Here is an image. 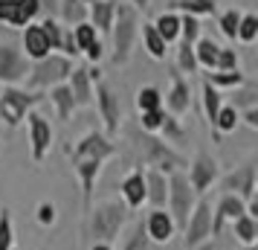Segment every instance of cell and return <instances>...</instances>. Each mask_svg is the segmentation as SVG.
<instances>
[{
    "label": "cell",
    "instance_id": "26",
    "mask_svg": "<svg viewBox=\"0 0 258 250\" xmlns=\"http://www.w3.org/2000/svg\"><path fill=\"white\" fill-rule=\"evenodd\" d=\"M137 102H140L142 114H145V111H160V90H157V87H142Z\"/></svg>",
    "mask_w": 258,
    "mask_h": 250
},
{
    "label": "cell",
    "instance_id": "19",
    "mask_svg": "<svg viewBox=\"0 0 258 250\" xmlns=\"http://www.w3.org/2000/svg\"><path fill=\"white\" fill-rule=\"evenodd\" d=\"M168 108L174 114H186L188 111V84L180 76H174V87H171V96H168Z\"/></svg>",
    "mask_w": 258,
    "mask_h": 250
},
{
    "label": "cell",
    "instance_id": "16",
    "mask_svg": "<svg viewBox=\"0 0 258 250\" xmlns=\"http://www.w3.org/2000/svg\"><path fill=\"white\" fill-rule=\"evenodd\" d=\"M122 195H125L128 207H142V201H145V175L142 172L128 175L122 180Z\"/></svg>",
    "mask_w": 258,
    "mask_h": 250
},
{
    "label": "cell",
    "instance_id": "17",
    "mask_svg": "<svg viewBox=\"0 0 258 250\" xmlns=\"http://www.w3.org/2000/svg\"><path fill=\"white\" fill-rule=\"evenodd\" d=\"M24 44H26V53H29L32 59H47L49 44H47V38H44V32H41V26H29V29H26Z\"/></svg>",
    "mask_w": 258,
    "mask_h": 250
},
{
    "label": "cell",
    "instance_id": "35",
    "mask_svg": "<svg viewBox=\"0 0 258 250\" xmlns=\"http://www.w3.org/2000/svg\"><path fill=\"white\" fill-rule=\"evenodd\" d=\"M255 29H258V21L252 18V15H249V18H244V21L238 24V32H241V38H244V41H252V38H255Z\"/></svg>",
    "mask_w": 258,
    "mask_h": 250
},
{
    "label": "cell",
    "instance_id": "30",
    "mask_svg": "<svg viewBox=\"0 0 258 250\" xmlns=\"http://www.w3.org/2000/svg\"><path fill=\"white\" fill-rule=\"evenodd\" d=\"M110 15H113V6H110V3H96V6H93L96 26H102V29H110Z\"/></svg>",
    "mask_w": 258,
    "mask_h": 250
},
{
    "label": "cell",
    "instance_id": "46",
    "mask_svg": "<svg viewBox=\"0 0 258 250\" xmlns=\"http://www.w3.org/2000/svg\"><path fill=\"white\" fill-rule=\"evenodd\" d=\"M93 250H113L110 244H93Z\"/></svg>",
    "mask_w": 258,
    "mask_h": 250
},
{
    "label": "cell",
    "instance_id": "27",
    "mask_svg": "<svg viewBox=\"0 0 258 250\" xmlns=\"http://www.w3.org/2000/svg\"><path fill=\"white\" fill-rule=\"evenodd\" d=\"M142 35H145V41H148V49H151L154 59H163V56H165V41L157 35V29H154V26H145V29H142Z\"/></svg>",
    "mask_w": 258,
    "mask_h": 250
},
{
    "label": "cell",
    "instance_id": "43",
    "mask_svg": "<svg viewBox=\"0 0 258 250\" xmlns=\"http://www.w3.org/2000/svg\"><path fill=\"white\" fill-rule=\"evenodd\" d=\"M235 61H238V59H235V53H232V49H221V56H218V67H221L223 73H226V70H232V67H235Z\"/></svg>",
    "mask_w": 258,
    "mask_h": 250
},
{
    "label": "cell",
    "instance_id": "2",
    "mask_svg": "<svg viewBox=\"0 0 258 250\" xmlns=\"http://www.w3.org/2000/svg\"><path fill=\"white\" fill-rule=\"evenodd\" d=\"M90 213H93L90 215V230H93L96 241H99V244H110V241L119 236L122 224H125L128 210H125L122 204H99Z\"/></svg>",
    "mask_w": 258,
    "mask_h": 250
},
{
    "label": "cell",
    "instance_id": "40",
    "mask_svg": "<svg viewBox=\"0 0 258 250\" xmlns=\"http://www.w3.org/2000/svg\"><path fill=\"white\" fill-rule=\"evenodd\" d=\"M180 26H183V35H186V44L191 41V38H198L200 24L195 21V18H183V21H180Z\"/></svg>",
    "mask_w": 258,
    "mask_h": 250
},
{
    "label": "cell",
    "instance_id": "5",
    "mask_svg": "<svg viewBox=\"0 0 258 250\" xmlns=\"http://www.w3.org/2000/svg\"><path fill=\"white\" fill-rule=\"evenodd\" d=\"M140 145H142V155H145V160H148L157 172H174V169L186 166V160H183V157L174 155L168 145L160 143V140H154V137H142Z\"/></svg>",
    "mask_w": 258,
    "mask_h": 250
},
{
    "label": "cell",
    "instance_id": "39",
    "mask_svg": "<svg viewBox=\"0 0 258 250\" xmlns=\"http://www.w3.org/2000/svg\"><path fill=\"white\" fill-rule=\"evenodd\" d=\"M160 128H163V131L168 134L171 140H180V137H183V131H180V125H177V122H174L171 117H163V122H160Z\"/></svg>",
    "mask_w": 258,
    "mask_h": 250
},
{
    "label": "cell",
    "instance_id": "3",
    "mask_svg": "<svg viewBox=\"0 0 258 250\" xmlns=\"http://www.w3.org/2000/svg\"><path fill=\"white\" fill-rule=\"evenodd\" d=\"M168 204H171V221L177 227H186L188 215L195 210V189L188 186L186 175L180 172H171V180H168Z\"/></svg>",
    "mask_w": 258,
    "mask_h": 250
},
{
    "label": "cell",
    "instance_id": "18",
    "mask_svg": "<svg viewBox=\"0 0 258 250\" xmlns=\"http://www.w3.org/2000/svg\"><path fill=\"white\" fill-rule=\"evenodd\" d=\"M235 238L241 241V244H255L258 241V221L255 218H249V215H241V218H235Z\"/></svg>",
    "mask_w": 258,
    "mask_h": 250
},
{
    "label": "cell",
    "instance_id": "10",
    "mask_svg": "<svg viewBox=\"0 0 258 250\" xmlns=\"http://www.w3.org/2000/svg\"><path fill=\"white\" fill-rule=\"evenodd\" d=\"M26 76V61L15 47H0V82H15Z\"/></svg>",
    "mask_w": 258,
    "mask_h": 250
},
{
    "label": "cell",
    "instance_id": "48",
    "mask_svg": "<svg viewBox=\"0 0 258 250\" xmlns=\"http://www.w3.org/2000/svg\"><path fill=\"white\" fill-rule=\"evenodd\" d=\"M137 3H145V0H137Z\"/></svg>",
    "mask_w": 258,
    "mask_h": 250
},
{
    "label": "cell",
    "instance_id": "9",
    "mask_svg": "<svg viewBox=\"0 0 258 250\" xmlns=\"http://www.w3.org/2000/svg\"><path fill=\"white\" fill-rule=\"evenodd\" d=\"M241 215H246L244 201H241L238 195H223L221 204H218V210H215V215H212V236H221L223 224L241 218Z\"/></svg>",
    "mask_w": 258,
    "mask_h": 250
},
{
    "label": "cell",
    "instance_id": "49",
    "mask_svg": "<svg viewBox=\"0 0 258 250\" xmlns=\"http://www.w3.org/2000/svg\"><path fill=\"white\" fill-rule=\"evenodd\" d=\"M9 250H15V247H9Z\"/></svg>",
    "mask_w": 258,
    "mask_h": 250
},
{
    "label": "cell",
    "instance_id": "31",
    "mask_svg": "<svg viewBox=\"0 0 258 250\" xmlns=\"http://www.w3.org/2000/svg\"><path fill=\"white\" fill-rule=\"evenodd\" d=\"M235 122H238V114H235V108H223V111H218V119H215V125H218L221 131H232Z\"/></svg>",
    "mask_w": 258,
    "mask_h": 250
},
{
    "label": "cell",
    "instance_id": "42",
    "mask_svg": "<svg viewBox=\"0 0 258 250\" xmlns=\"http://www.w3.org/2000/svg\"><path fill=\"white\" fill-rule=\"evenodd\" d=\"M38 221H41V224H52V221H55V207H52V204H41V207H38Z\"/></svg>",
    "mask_w": 258,
    "mask_h": 250
},
{
    "label": "cell",
    "instance_id": "11",
    "mask_svg": "<svg viewBox=\"0 0 258 250\" xmlns=\"http://www.w3.org/2000/svg\"><path fill=\"white\" fill-rule=\"evenodd\" d=\"M29 128H32V157L44 160V155H47V148H49V140H52L49 122L41 114H29Z\"/></svg>",
    "mask_w": 258,
    "mask_h": 250
},
{
    "label": "cell",
    "instance_id": "4",
    "mask_svg": "<svg viewBox=\"0 0 258 250\" xmlns=\"http://www.w3.org/2000/svg\"><path fill=\"white\" fill-rule=\"evenodd\" d=\"M183 233H186V247H200L206 238L212 236V204L206 198H200L195 204V210L188 215L186 227H183Z\"/></svg>",
    "mask_w": 258,
    "mask_h": 250
},
{
    "label": "cell",
    "instance_id": "33",
    "mask_svg": "<svg viewBox=\"0 0 258 250\" xmlns=\"http://www.w3.org/2000/svg\"><path fill=\"white\" fill-rule=\"evenodd\" d=\"M174 6H183L188 12H212L215 9V3H209V0H177Z\"/></svg>",
    "mask_w": 258,
    "mask_h": 250
},
{
    "label": "cell",
    "instance_id": "41",
    "mask_svg": "<svg viewBox=\"0 0 258 250\" xmlns=\"http://www.w3.org/2000/svg\"><path fill=\"white\" fill-rule=\"evenodd\" d=\"M180 67L183 70H195V53H191V47L188 44H183V49H180Z\"/></svg>",
    "mask_w": 258,
    "mask_h": 250
},
{
    "label": "cell",
    "instance_id": "34",
    "mask_svg": "<svg viewBox=\"0 0 258 250\" xmlns=\"http://www.w3.org/2000/svg\"><path fill=\"white\" fill-rule=\"evenodd\" d=\"M215 84H241L244 79H241V73H235V70H226V73H212L209 76Z\"/></svg>",
    "mask_w": 258,
    "mask_h": 250
},
{
    "label": "cell",
    "instance_id": "22",
    "mask_svg": "<svg viewBox=\"0 0 258 250\" xmlns=\"http://www.w3.org/2000/svg\"><path fill=\"white\" fill-rule=\"evenodd\" d=\"M218 56H221V47L215 44V41H200V47H198V59L206 64V67H218Z\"/></svg>",
    "mask_w": 258,
    "mask_h": 250
},
{
    "label": "cell",
    "instance_id": "23",
    "mask_svg": "<svg viewBox=\"0 0 258 250\" xmlns=\"http://www.w3.org/2000/svg\"><path fill=\"white\" fill-rule=\"evenodd\" d=\"M203 102H206V114H209V119L215 122V119H218V111H221V96H218V90H215L209 82H203Z\"/></svg>",
    "mask_w": 258,
    "mask_h": 250
},
{
    "label": "cell",
    "instance_id": "45",
    "mask_svg": "<svg viewBox=\"0 0 258 250\" xmlns=\"http://www.w3.org/2000/svg\"><path fill=\"white\" fill-rule=\"evenodd\" d=\"M87 56H90V59H99V56H102V47H99V44H90V47H87Z\"/></svg>",
    "mask_w": 258,
    "mask_h": 250
},
{
    "label": "cell",
    "instance_id": "29",
    "mask_svg": "<svg viewBox=\"0 0 258 250\" xmlns=\"http://www.w3.org/2000/svg\"><path fill=\"white\" fill-rule=\"evenodd\" d=\"M12 247V221H9V213L3 210L0 213V250Z\"/></svg>",
    "mask_w": 258,
    "mask_h": 250
},
{
    "label": "cell",
    "instance_id": "20",
    "mask_svg": "<svg viewBox=\"0 0 258 250\" xmlns=\"http://www.w3.org/2000/svg\"><path fill=\"white\" fill-rule=\"evenodd\" d=\"M87 70H76L73 73V84H70V93H73V102L79 105H87L90 102V84H87Z\"/></svg>",
    "mask_w": 258,
    "mask_h": 250
},
{
    "label": "cell",
    "instance_id": "44",
    "mask_svg": "<svg viewBox=\"0 0 258 250\" xmlns=\"http://www.w3.org/2000/svg\"><path fill=\"white\" fill-rule=\"evenodd\" d=\"M18 6H21V18H24V24L38 12V0H18Z\"/></svg>",
    "mask_w": 258,
    "mask_h": 250
},
{
    "label": "cell",
    "instance_id": "13",
    "mask_svg": "<svg viewBox=\"0 0 258 250\" xmlns=\"http://www.w3.org/2000/svg\"><path fill=\"white\" fill-rule=\"evenodd\" d=\"M119 32H116V56H113V61H125L131 53V38H134V15L128 12V9H119Z\"/></svg>",
    "mask_w": 258,
    "mask_h": 250
},
{
    "label": "cell",
    "instance_id": "25",
    "mask_svg": "<svg viewBox=\"0 0 258 250\" xmlns=\"http://www.w3.org/2000/svg\"><path fill=\"white\" fill-rule=\"evenodd\" d=\"M177 29H180V21H177L174 15H163L157 21V35L163 38V41H171L177 35Z\"/></svg>",
    "mask_w": 258,
    "mask_h": 250
},
{
    "label": "cell",
    "instance_id": "38",
    "mask_svg": "<svg viewBox=\"0 0 258 250\" xmlns=\"http://www.w3.org/2000/svg\"><path fill=\"white\" fill-rule=\"evenodd\" d=\"M238 24H241V18H238L235 12H226V15H223V21H221L223 32H226L229 38H235V32H238Z\"/></svg>",
    "mask_w": 258,
    "mask_h": 250
},
{
    "label": "cell",
    "instance_id": "14",
    "mask_svg": "<svg viewBox=\"0 0 258 250\" xmlns=\"http://www.w3.org/2000/svg\"><path fill=\"white\" fill-rule=\"evenodd\" d=\"M145 201H151L157 210L168 201V183H165L163 172H157V169L145 175Z\"/></svg>",
    "mask_w": 258,
    "mask_h": 250
},
{
    "label": "cell",
    "instance_id": "21",
    "mask_svg": "<svg viewBox=\"0 0 258 250\" xmlns=\"http://www.w3.org/2000/svg\"><path fill=\"white\" fill-rule=\"evenodd\" d=\"M49 99L58 105V117L61 119H67L73 114V93H70V87H52V93H49Z\"/></svg>",
    "mask_w": 258,
    "mask_h": 250
},
{
    "label": "cell",
    "instance_id": "32",
    "mask_svg": "<svg viewBox=\"0 0 258 250\" xmlns=\"http://www.w3.org/2000/svg\"><path fill=\"white\" fill-rule=\"evenodd\" d=\"M41 32H44V38H47L49 49L61 47V32H58V26L52 24V21H44V26H41Z\"/></svg>",
    "mask_w": 258,
    "mask_h": 250
},
{
    "label": "cell",
    "instance_id": "8",
    "mask_svg": "<svg viewBox=\"0 0 258 250\" xmlns=\"http://www.w3.org/2000/svg\"><path fill=\"white\" fill-rule=\"evenodd\" d=\"M218 178V163L212 160L209 155H198L195 157V163L188 169V186L195 192H206L212 186V180Z\"/></svg>",
    "mask_w": 258,
    "mask_h": 250
},
{
    "label": "cell",
    "instance_id": "7",
    "mask_svg": "<svg viewBox=\"0 0 258 250\" xmlns=\"http://www.w3.org/2000/svg\"><path fill=\"white\" fill-rule=\"evenodd\" d=\"M70 73H73V67H70L67 59H47L32 70L29 84H32V87H47V84H52V82H61V79L70 76Z\"/></svg>",
    "mask_w": 258,
    "mask_h": 250
},
{
    "label": "cell",
    "instance_id": "24",
    "mask_svg": "<svg viewBox=\"0 0 258 250\" xmlns=\"http://www.w3.org/2000/svg\"><path fill=\"white\" fill-rule=\"evenodd\" d=\"M0 21H9V24H15V26H21V24H24L18 0H0Z\"/></svg>",
    "mask_w": 258,
    "mask_h": 250
},
{
    "label": "cell",
    "instance_id": "47",
    "mask_svg": "<svg viewBox=\"0 0 258 250\" xmlns=\"http://www.w3.org/2000/svg\"><path fill=\"white\" fill-rule=\"evenodd\" d=\"M246 250H258V244H249V247H246Z\"/></svg>",
    "mask_w": 258,
    "mask_h": 250
},
{
    "label": "cell",
    "instance_id": "6",
    "mask_svg": "<svg viewBox=\"0 0 258 250\" xmlns=\"http://www.w3.org/2000/svg\"><path fill=\"white\" fill-rule=\"evenodd\" d=\"M41 96H26L21 93V90H3V96H0V114H3V119L9 122V125H18L21 119H24L26 108L35 105Z\"/></svg>",
    "mask_w": 258,
    "mask_h": 250
},
{
    "label": "cell",
    "instance_id": "15",
    "mask_svg": "<svg viewBox=\"0 0 258 250\" xmlns=\"http://www.w3.org/2000/svg\"><path fill=\"white\" fill-rule=\"evenodd\" d=\"M99 105H102V114H105V122H107V131L113 134L119 128V99L113 96L110 87H99Z\"/></svg>",
    "mask_w": 258,
    "mask_h": 250
},
{
    "label": "cell",
    "instance_id": "37",
    "mask_svg": "<svg viewBox=\"0 0 258 250\" xmlns=\"http://www.w3.org/2000/svg\"><path fill=\"white\" fill-rule=\"evenodd\" d=\"M163 111H145L142 114V125L148 128V131H154V128H160V122H163Z\"/></svg>",
    "mask_w": 258,
    "mask_h": 250
},
{
    "label": "cell",
    "instance_id": "1",
    "mask_svg": "<svg viewBox=\"0 0 258 250\" xmlns=\"http://www.w3.org/2000/svg\"><path fill=\"white\" fill-rule=\"evenodd\" d=\"M113 152H116V148L107 143L102 134H87L82 143L76 145V152H73V169H76L79 178H82L84 207H87V210H90V198H93V186H96L99 166H102V160L110 157Z\"/></svg>",
    "mask_w": 258,
    "mask_h": 250
},
{
    "label": "cell",
    "instance_id": "12",
    "mask_svg": "<svg viewBox=\"0 0 258 250\" xmlns=\"http://www.w3.org/2000/svg\"><path fill=\"white\" fill-rule=\"evenodd\" d=\"M142 227H145V236L151 238V241H168V238L174 236V221L163 210H154Z\"/></svg>",
    "mask_w": 258,
    "mask_h": 250
},
{
    "label": "cell",
    "instance_id": "28",
    "mask_svg": "<svg viewBox=\"0 0 258 250\" xmlns=\"http://www.w3.org/2000/svg\"><path fill=\"white\" fill-rule=\"evenodd\" d=\"M122 250H151V241H148V236H145V227L137 224L134 236L125 241V247H122Z\"/></svg>",
    "mask_w": 258,
    "mask_h": 250
},
{
    "label": "cell",
    "instance_id": "36",
    "mask_svg": "<svg viewBox=\"0 0 258 250\" xmlns=\"http://www.w3.org/2000/svg\"><path fill=\"white\" fill-rule=\"evenodd\" d=\"M76 41H79V47L82 49H87L90 44H96L93 26H79V29H76Z\"/></svg>",
    "mask_w": 258,
    "mask_h": 250
}]
</instances>
